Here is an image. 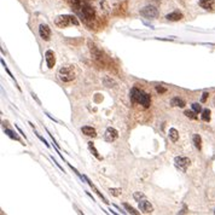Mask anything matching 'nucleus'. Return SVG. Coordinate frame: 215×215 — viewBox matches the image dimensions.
<instances>
[{
  "label": "nucleus",
  "mask_w": 215,
  "mask_h": 215,
  "mask_svg": "<svg viewBox=\"0 0 215 215\" xmlns=\"http://www.w3.org/2000/svg\"><path fill=\"white\" fill-rule=\"evenodd\" d=\"M129 98H131V100L133 103H138L140 105H143L145 109H146V108H149L150 104H151L150 96L147 94V93H145L144 91L138 90V88H132L131 90Z\"/></svg>",
  "instance_id": "f257e3e1"
},
{
  "label": "nucleus",
  "mask_w": 215,
  "mask_h": 215,
  "mask_svg": "<svg viewBox=\"0 0 215 215\" xmlns=\"http://www.w3.org/2000/svg\"><path fill=\"white\" fill-rule=\"evenodd\" d=\"M56 25H58L59 28H65V27H68L70 24H75L77 25L79 22L77 19L74 17V16H70V15H62V16H58L55 21Z\"/></svg>",
  "instance_id": "f03ea898"
},
{
  "label": "nucleus",
  "mask_w": 215,
  "mask_h": 215,
  "mask_svg": "<svg viewBox=\"0 0 215 215\" xmlns=\"http://www.w3.org/2000/svg\"><path fill=\"white\" fill-rule=\"evenodd\" d=\"M58 77L63 82H70L75 79V71L71 66H62L58 70Z\"/></svg>",
  "instance_id": "7ed1b4c3"
},
{
  "label": "nucleus",
  "mask_w": 215,
  "mask_h": 215,
  "mask_svg": "<svg viewBox=\"0 0 215 215\" xmlns=\"http://www.w3.org/2000/svg\"><path fill=\"white\" fill-rule=\"evenodd\" d=\"M139 12L143 17H146V18H155L158 15L157 9L155 8V6H151V5L145 6V8H143Z\"/></svg>",
  "instance_id": "20e7f679"
},
{
  "label": "nucleus",
  "mask_w": 215,
  "mask_h": 215,
  "mask_svg": "<svg viewBox=\"0 0 215 215\" xmlns=\"http://www.w3.org/2000/svg\"><path fill=\"white\" fill-rule=\"evenodd\" d=\"M174 163H175V167L178 168V169L185 172L187 169V167L190 166V160L187 157H184V156H178L175 157V160H174Z\"/></svg>",
  "instance_id": "39448f33"
},
{
  "label": "nucleus",
  "mask_w": 215,
  "mask_h": 215,
  "mask_svg": "<svg viewBox=\"0 0 215 215\" xmlns=\"http://www.w3.org/2000/svg\"><path fill=\"white\" fill-rule=\"evenodd\" d=\"M39 34H40V36H41L42 40H45V41H49V40L51 39V29L49 28V25L40 24V27H39Z\"/></svg>",
  "instance_id": "423d86ee"
},
{
  "label": "nucleus",
  "mask_w": 215,
  "mask_h": 215,
  "mask_svg": "<svg viewBox=\"0 0 215 215\" xmlns=\"http://www.w3.org/2000/svg\"><path fill=\"white\" fill-rule=\"evenodd\" d=\"M104 138L106 142H109V143H112V142H115V140L118 138V132L115 129V128H108L105 131V134H104Z\"/></svg>",
  "instance_id": "0eeeda50"
},
{
  "label": "nucleus",
  "mask_w": 215,
  "mask_h": 215,
  "mask_svg": "<svg viewBox=\"0 0 215 215\" xmlns=\"http://www.w3.org/2000/svg\"><path fill=\"white\" fill-rule=\"evenodd\" d=\"M139 209L145 214H150L153 212V207L150 202H147L146 199H144V201H139Z\"/></svg>",
  "instance_id": "6e6552de"
},
{
  "label": "nucleus",
  "mask_w": 215,
  "mask_h": 215,
  "mask_svg": "<svg viewBox=\"0 0 215 215\" xmlns=\"http://www.w3.org/2000/svg\"><path fill=\"white\" fill-rule=\"evenodd\" d=\"M45 57H46V63H47V66H49L50 69H52V68H53V65H55V63H56L55 53H53L51 50H49V51H46Z\"/></svg>",
  "instance_id": "1a4fd4ad"
},
{
  "label": "nucleus",
  "mask_w": 215,
  "mask_h": 215,
  "mask_svg": "<svg viewBox=\"0 0 215 215\" xmlns=\"http://www.w3.org/2000/svg\"><path fill=\"white\" fill-rule=\"evenodd\" d=\"M199 6L205 10H213L215 5V0H198Z\"/></svg>",
  "instance_id": "9d476101"
},
{
  "label": "nucleus",
  "mask_w": 215,
  "mask_h": 215,
  "mask_svg": "<svg viewBox=\"0 0 215 215\" xmlns=\"http://www.w3.org/2000/svg\"><path fill=\"white\" fill-rule=\"evenodd\" d=\"M166 18L168 19V21H172V22H175V21H180L181 18H183V13L179 12V11H174L172 13H169V15H167Z\"/></svg>",
  "instance_id": "9b49d317"
},
{
  "label": "nucleus",
  "mask_w": 215,
  "mask_h": 215,
  "mask_svg": "<svg viewBox=\"0 0 215 215\" xmlns=\"http://www.w3.org/2000/svg\"><path fill=\"white\" fill-rule=\"evenodd\" d=\"M82 133L85 134V136L87 137H92V138H94L97 136V132L94 128H92V127H88V126H86V127H82Z\"/></svg>",
  "instance_id": "f8f14e48"
},
{
  "label": "nucleus",
  "mask_w": 215,
  "mask_h": 215,
  "mask_svg": "<svg viewBox=\"0 0 215 215\" xmlns=\"http://www.w3.org/2000/svg\"><path fill=\"white\" fill-rule=\"evenodd\" d=\"M170 105H172V106H178V108H184V106L186 105V103H185L184 99H181V98L177 97V98H173V99H172Z\"/></svg>",
  "instance_id": "ddd939ff"
},
{
  "label": "nucleus",
  "mask_w": 215,
  "mask_h": 215,
  "mask_svg": "<svg viewBox=\"0 0 215 215\" xmlns=\"http://www.w3.org/2000/svg\"><path fill=\"white\" fill-rule=\"evenodd\" d=\"M193 144L198 150L202 149V139H201V137L198 136V134H194L193 136Z\"/></svg>",
  "instance_id": "4468645a"
},
{
  "label": "nucleus",
  "mask_w": 215,
  "mask_h": 215,
  "mask_svg": "<svg viewBox=\"0 0 215 215\" xmlns=\"http://www.w3.org/2000/svg\"><path fill=\"white\" fill-rule=\"evenodd\" d=\"M169 138L173 140V142H177L178 138H179V133L175 128H170L169 129Z\"/></svg>",
  "instance_id": "2eb2a0df"
},
{
  "label": "nucleus",
  "mask_w": 215,
  "mask_h": 215,
  "mask_svg": "<svg viewBox=\"0 0 215 215\" xmlns=\"http://www.w3.org/2000/svg\"><path fill=\"white\" fill-rule=\"evenodd\" d=\"M202 120L204 122H209L210 121V110L209 109H204L202 111Z\"/></svg>",
  "instance_id": "dca6fc26"
},
{
  "label": "nucleus",
  "mask_w": 215,
  "mask_h": 215,
  "mask_svg": "<svg viewBox=\"0 0 215 215\" xmlns=\"http://www.w3.org/2000/svg\"><path fill=\"white\" fill-rule=\"evenodd\" d=\"M88 147H90V150L92 151V153H93V155H94V156H96L98 160H102V158H100V156L98 155V151L94 149V146H93V143H92V142H90V143H88Z\"/></svg>",
  "instance_id": "f3484780"
},
{
  "label": "nucleus",
  "mask_w": 215,
  "mask_h": 215,
  "mask_svg": "<svg viewBox=\"0 0 215 215\" xmlns=\"http://www.w3.org/2000/svg\"><path fill=\"white\" fill-rule=\"evenodd\" d=\"M196 114H197L196 111H189V110L185 111V115L189 117V118H191V120H197V115H196Z\"/></svg>",
  "instance_id": "a211bd4d"
},
{
  "label": "nucleus",
  "mask_w": 215,
  "mask_h": 215,
  "mask_svg": "<svg viewBox=\"0 0 215 215\" xmlns=\"http://www.w3.org/2000/svg\"><path fill=\"white\" fill-rule=\"evenodd\" d=\"M123 207L126 208V209H127V212H128V213H131V214H139L136 209H134V208H132L131 205H128V204H127V203H125L123 204Z\"/></svg>",
  "instance_id": "6ab92c4d"
},
{
  "label": "nucleus",
  "mask_w": 215,
  "mask_h": 215,
  "mask_svg": "<svg viewBox=\"0 0 215 215\" xmlns=\"http://www.w3.org/2000/svg\"><path fill=\"white\" fill-rule=\"evenodd\" d=\"M5 133L8 134V136L10 137V138H12V139H15V140H18V137L16 136V133H13L12 131H10V129H5Z\"/></svg>",
  "instance_id": "aec40b11"
},
{
  "label": "nucleus",
  "mask_w": 215,
  "mask_h": 215,
  "mask_svg": "<svg viewBox=\"0 0 215 215\" xmlns=\"http://www.w3.org/2000/svg\"><path fill=\"white\" fill-rule=\"evenodd\" d=\"M192 110L196 111V112L198 114V112L202 111V106H201L198 103H194V104H192Z\"/></svg>",
  "instance_id": "412c9836"
},
{
  "label": "nucleus",
  "mask_w": 215,
  "mask_h": 215,
  "mask_svg": "<svg viewBox=\"0 0 215 215\" xmlns=\"http://www.w3.org/2000/svg\"><path fill=\"white\" fill-rule=\"evenodd\" d=\"M110 193L114 194V196H118L121 193V189H110Z\"/></svg>",
  "instance_id": "4be33fe9"
},
{
  "label": "nucleus",
  "mask_w": 215,
  "mask_h": 215,
  "mask_svg": "<svg viewBox=\"0 0 215 215\" xmlns=\"http://www.w3.org/2000/svg\"><path fill=\"white\" fill-rule=\"evenodd\" d=\"M156 91L158 92V93H166V88L164 87H162V86H156Z\"/></svg>",
  "instance_id": "5701e85b"
},
{
  "label": "nucleus",
  "mask_w": 215,
  "mask_h": 215,
  "mask_svg": "<svg viewBox=\"0 0 215 215\" xmlns=\"http://www.w3.org/2000/svg\"><path fill=\"white\" fill-rule=\"evenodd\" d=\"M134 198H136V199H139V192L134 193ZM140 198H144V194H143V193L140 194Z\"/></svg>",
  "instance_id": "b1692460"
},
{
  "label": "nucleus",
  "mask_w": 215,
  "mask_h": 215,
  "mask_svg": "<svg viewBox=\"0 0 215 215\" xmlns=\"http://www.w3.org/2000/svg\"><path fill=\"white\" fill-rule=\"evenodd\" d=\"M208 96H209V94H208V93H203V97H202V102H205V100H207V97Z\"/></svg>",
  "instance_id": "393cba45"
},
{
  "label": "nucleus",
  "mask_w": 215,
  "mask_h": 215,
  "mask_svg": "<svg viewBox=\"0 0 215 215\" xmlns=\"http://www.w3.org/2000/svg\"><path fill=\"white\" fill-rule=\"evenodd\" d=\"M214 214H215V212H214Z\"/></svg>",
  "instance_id": "a878e982"
}]
</instances>
